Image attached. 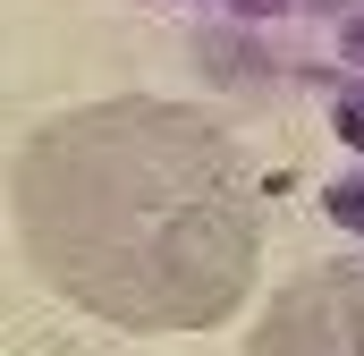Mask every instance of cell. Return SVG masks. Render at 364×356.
I'll return each instance as SVG.
<instances>
[{"label": "cell", "instance_id": "cell-4", "mask_svg": "<svg viewBox=\"0 0 364 356\" xmlns=\"http://www.w3.org/2000/svg\"><path fill=\"white\" fill-rule=\"evenodd\" d=\"M339 136H348V145H364V102H348V110H339Z\"/></svg>", "mask_w": 364, "mask_h": 356}, {"label": "cell", "instance_id": "cell-2", "mask_svg": "<svg viewBox=\"0 0 364 356\" xmlns=\"http://www.w3.org/2000/svg\"><path fill=\"white\" fill-rule=\"evenodd\" d=\"M246 356H364V263H322L305 280H288Z\"/></svg>", "mask_w": 364, "mask_h": 356}, {"label": "cell", "instance_id": "cell-3", "mask_svg": "<svg viewBox=\"0 0 364 356\" xmlns=\"http://www.w3.org/2000/svg\"><path fill=\"white\" fill-rule=\"evenodd\" d=\"M331 221H339V229H364V170L331 187Z\"/></svg>", "mask_w": 364, "mask_h": 356}, {"label": "cell", "instance_id": "cell-5", "mask_svg": "<svg viewBox=\"0 0 364 356\" xmlns=\"http://www.w3.org/2000/svg\"><path fill=\"white\" fill-rule=\"evenodd\" d=\"M237 9H255V17H263V9H279V0H237Z\"/></svg>", "mask_w": 364, "mask_h": 356}, {"label": "cell", "instance_id": "cell-1", "mask_svg": "<svg viewBox=\"0 0 364 356\" xmlns=\"http://www.w3.org/2000/svg\"><path fill=\"white\" fill-rule=\"evenodd\" d=\"M34 271L110 331H212L263 263V204L212 110L119 93L43 119L9 162Z\"/></svg>", "mask_w": 364, "mask_h": 356}]
</instances>
